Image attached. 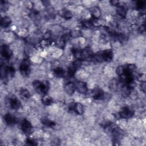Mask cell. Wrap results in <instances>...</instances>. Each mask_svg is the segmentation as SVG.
Returning a JSON list of instances; mask_svg holds the SVG:
<instances>
[{
  "label": "cell",
  "mask_w": 146,
  "mask_h": 146,
  "mask_svg": "<svg viewBox=\"0 0 146 146\" xmlns=\"http://www.w3.org/2000/svg\"><path fill=\"white\" fill-rule=\"evenodd\" d=\"M145 86H146L145 81L140 82V89H141V91H142V92H143L144 93H145Z\"/></svg>",
  "instance_id": "603a6c76"
},
{
  "label": "cell",
  "mask_w": 146,
  "mask_h": 146,
  "mask_svg": "<svg viewBox=\"0 0 146 146\" xmlns=\"http://www.w3.org/2000/svg\"><path fill=\"white\" fill-rule=\"evenodd\" d=\"M74 112L79 115H83L84 112V108L83 105L79 102L75 103L74 107Z\"/></svg>",
  "instance_id": "5bb4252c"
},
{
  "label": "cell",
  "mask_w": 146,
  "mask_h": 146,
  "mask_svg": "<svg viewBox=\"0 0 146 146\" xmlns=\"http://www.w3.org/2000/svg\"><path fill=\"white\" fill-rule=\"evenodd\" d=\"M119 82L116 79H113L109 83V88L112 91H115L119 88Z\"/></svg>",
  "instance_id": "d6986e66"
},
{
  "label": "cell",
  "mask_w": 146,
  "mask_h": 146,
  "mask_svg": "<svg viewBox=\"0 0 146 146\" xmlns=\"http://www.w3.org/2000/svg\"><path fill=\"white\" fill-rule=\"evenodd\" d=\"M42 103L47 106H49L52 105L53 103V99L50 95L47 94H44L42 96Z\"/></svg>",
  "instance_id": "e0dca14e"
},
{
  "label": "cell",
  "mask_w": 146,
  "mask_h": 146,
  "mask_svg": "<svg viewBox=\"0 0 146 146\" xmlns=\"http://www.w3.org/2000/svg\"><path fill=\"white\" fill-rule=\"evenodd\" d=\"M64 90L67 95H72L76 90L75 83L71 81L67 82L64 85Z\"/></svg>",
  "instance_id": "9c48e42d"
},
{
  "label": "cell",
  "mask_w": 146,
  "mask_h": 146,
  "mask_svg": "<svg viewBox=\"0 0 146 146\" xmlns=\"http://www.w3.org/2000/svg\"><path fill=\"white\" fill-rule=\"evenodd\" d=\"M19 95H20L21 97L22 98V99L26 100H29L31 96L30 92L29 91V90L27 89L24 88H22L20 90Z\"/></svg>",
  "instance_id": "ac0fdd59"
},
{
  "label": "cell",
  "mask_w": 146,
  "mask_h": 146,
  "mask_svg": "<svg viewBox=\"0 0 146 146\" xmlns=\"http://www.w3.org/2000/svg\"><path fill=\"white\" fill-rule=\"evenodd\" d=\"M52 70H53L54 75L58 78H62L64 76L66 72L64 69L60 66L52 68Z\"/></svg>",
  "instance_id": "4fadbf2b"
},
{
  "label": "cell",
  "mask_w": 146,
  "mask_h": 146,
  "mask_svg": "<svg viewBox=\"0 0 146 146\" xmlns=\"http://www.w3.org/2000/svg\"><path fill=\"white\" fill-rule=\"evenodd\" d=\"M41 122L42 123V124L43 125H44L46 127H53L55 125V123L50 119H48V118L47 117H43L41 119Z\"/></svg>",
  "instance_id": "ffe728a7"
},
{
  "label": "cell",
  "mask_w": 146,
  "mask_h": 146,
  "mask_svg": "<svg viewBox=\"0 0 146 146\" xmlns=\"http://www.w3.org/2000/svg\"><path fill=\"white\" fill-rule=\"evenodd\" d=\"M34 90L40 95L46 94L49 89V83L47 81H40L35 80L32 83Z\"/></svg>",
  "instance_id": "6da1fadb"
},
{
  "label": "cell",
  "mask_w": 146,
  "mask_h": 146,
  "mask_svg": "<svg viewBox=\"0 0 146 146\" xmlns=\"http://www.w3.org/2000/svg\"><path fill=\"white\" fill-rule=\"evenodd\" d=\"M60 15L64 19L67 20H70L72 18L73 14L70 10L67 9H63L60 11Z\"/></svg>",
  "instance_id": "9a60e30c"
},
{
  "label": "cell",
  "mask_w": 146,
  "mask_h": 146,
  "mask_svg": "<svg viewBox=\"0 0 146 146\" xmlns=\"http://www.w3.org/2000/svg\"><path fill=\"white\" fill-rule=\"evenodd\" d=\"M145 5V1H139L136 2L135 6L137 10H143Z\"/></svg>",
  "instance_id": "7402d4cb"
},
{
  "label": "cell",
  "mask_w": 146,
  "mask_h": 146,
  "mask_svg": "<svg viewBox=\"0 0 146 146\" xmlns=\"http://www.w3.org/2000/svg\"><path fill=\"white\" fill-rule=\"evenodd\" d=\"M8 104L10 108L13 110H18L21 107V103L19 100L13 95H11L8 98Z\"/></svg>",
  "instance_id": "5b68a950"
},
{
  "label": "cell",
  "mask_w": 146,
  "mask_h": 146,
  "mask_svg": "<svg viewBox=\"0 0 146 146\" xmlns=\"http://www.w3.org/2000/svg\"><path fill=\"white\" fill-rule=\"evenodd\" d=\"M11 23V18L8 16H4L1 19V26L3 28H7Z\"/></svg>",
  "instance_id": "2e32d148"
},
{
  "label": "cell",
  "mask_w": 146,
  "mask_h": 146,
  "mask_svg": "<svg viewBox=\"0 0 146 146\" xmlns=\"http://www.w3.org/2000/svg\"><path fill=\"white\" fill-rule=\"evenodd\" d=\"M21 128L22 132L26 135H30L33 132V125L26 119H23L21 122Z\"/></svg>",
  "instance_id": "3957f363"
},
{
  "label": "cell",
  "mask_w": 146,
  "mask_h": 146,
  "mask_svg": "<svg viewBox=\"0 0 146 146\" xmlns=\"http://www.w3.org/2000/svg\"><path fill=\"white\" fill-rule=\"evenodd\" d=\"M145 25H140L139 27H138V31L140 32V33H143L145 31Z\"/></svg>",
  "instance_id": "cb8c5ba5"
},
{
  "label": "cell",
  "mask_w": 146,
  "mask_h": 146,
  "mask_svg": "<svg viewBox=\"0 0 146 146\" xmlns=\"http://www.w3.org/2000/svg\"><path fill=\"white\" fill-rule=\"evenodd\" d=\"M119 114L121 118L128 119L132 117L135 114V111L128 106H124L120 110Z\"/></svg>",
  "instance_id": "277c9868"
},
{
  "label": "cell",
  "mask_w": 146,
  "mask_h": 146,
  "mask_svg": "<svg viewBox=\"0 0 146 146\" xmlns=\"http://www.w3.org/2000/svg\"><path fill=\"white\" fill-rule=\"evenodd\" d=\"M115 72L117 74L118 76H121L125 73V67L123 66H119L116 68Z\"/></svg>",
  "instance_id": "44dd1931"
},
{
  "label": "cell",
  "mask_w": 146,
  "mask_h": 146,
  "mask_svg": "<svg viewBox=\"0 0 146 146\" xmlns=\"http://www.w3.org/2000/svg\"><path fill=\"white\" fill-rule=\"evenodd\" d=\"M77 91L81 94H86L88 92V84L83 81H78L75 83Z\"/></svg>",
  "instance_id": "ba28073f"
},
{
  "label": "cell",
  "mask_w": 146,
  "mask_h": 146,
  "mask_svg": "<svg viewBox=\"0 0 146 146\" xmlns=\"http://www.w3.org/2000/svg\"><path fill=\"white\" fill-rule=\"evenodd\" d=\"M5 122L9 125H13L18 122V118L10 113H6L3 116Z\"/></svg>",
  "instance_id": "30bf717a"
},
{
  "label": "cell",
  "mask_w": 146,
  "mask_h": 146,
  "mask_svg": "<svg viewBox=\"0 0 146 146\" xmlns=\"http://www.w3.org/2000/svg\"><path fill=\"white\" fill-rule=\"evenodd\" d=\"M91 16L92 18H95V19H100L101 17V10L99 7L97 6H92L89 11Z\"/></svg>",
  "instance_id": "7c38bea8"
},
{
  "label": "cell",
  "mask_w": 146,
  "mask_h": 146,
  "mask_svg": "<svg viewBox=\"0 0 146 146\" xmlns=\"http://www.w3.org/2000/svg\"><path fill=\"white\" fill-rule=\"evenodd\" d=\"M13 52L10 46L4 44L1 47V56L5 60H9L11 59Z\"/></svg>",
  "instance_id": "8992f818"
},
{
  "label": "cell",
  "mask_w": 146,
  "mask_h": 146,
  "mask_svg": "<svg viewBox=\"0 0 146 146\" xmlns=\"http://www.w3.org/2000/svg\"><path fill=\"white\" fill-rule=\"evenodd\" d=\"M116 14L117 16L120 18H124L127 14V10L124 5H119L116 7Z\"/></svg>",
  "instance_id": "8fae6325"
},
{
  "label": "cell",
  "mask_w": 146,
  "mask_h": 146,
  "mask_svg": "<svg viewBox=\"0 0 146 146\" xmlns=\"http://www.w3.org/2000/svg\"><path fill=\"white\" fill-rule=\"evenodd\" d=\"M19 71L23 76H28L30 73V63L28 59H24L21 62L19 67Z\"/></svg>",
  "instance_id": "7a4b0ae2"
},
{
  "label": "cell",
  "mask_w": 146,
  "mask_h": 146,
  "mask_svg": "<svg viewBox=\"0 0 146 146\" xmlns=\"http://www.w3.org/2000/svg\"><path fill=\"white\" fill-rule=\"evenodd\" d=\"M91 96L95 100H100L104 98L105 93L102 88L100 87H95L92 90Z\"/></svg>",
  "instance_id": "52a82bcc"
}]
</instances>
